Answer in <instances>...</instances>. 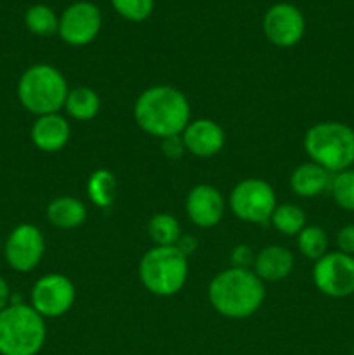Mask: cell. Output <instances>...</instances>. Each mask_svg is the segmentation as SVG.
I'll return each instance as SVG.
<instances>
[{"mask_svg": "<svg viewBox=\"0 0 354 355\" xmlns=\"http://www.w3.org/2000/svg\"><path fill=\"white\" fill-rule=\"evenodd\" d=\"M71 128L68 120L59 113L37 116L30 130L31 142L44 153H58L68 144Z\"/></svg>", "mask_w": 354, "mask_h": 355, "instance_id": "9a60e30c", "label": "cell"}, {"mask_svg": "<svg viewBox=\"0 0 354 355\" xmlns=\"http://www.w3.org/2000/svg\"><path fill=\"white\" fill-rule=\"evenodd\" d=\"M45 253V238L33 224H19L9 232L3 245L7 266L16 272L37 269Z\"/></svg>", "mask_w": 354, "mask_h": 355, "instance_id": "9c48e42d", "label": "cell"}, {"mask_svg": "<svg viewBox=\"0 0 354 355\" xmlns=\"http://www.w3.org/2000/svg\"><path fill=\"white\" fill-rule=\"evenodd\" d=\"M189 274L187 257L177 246H153L139 262V277L149 293L174 297L184 288Z\"/></svg>", "mask_w": 354, "mask_h": 355, "instance_id": "8992f818", "label": "cell"}, {"mask_svg": "<svg viewBox=\"0 0 354 355\" xmlns=\"http://www.w3.org/2000/svg\"><path fill=\"white\" fill-rule=\"evenodd\" d=\"M68 92L65 75L45 62L24 69L17 82V99L21 106L35 116L59 113L65 107Z\"/></svg>", "mask_w": 354, "mask_h": 355, "instance_id": "3957f363", "label": "cell"}, {"mask_svg": "<svg viewBox=\"0 0 354 355\" xmlns=\"http://www.w3.org/2000/svg\"><path fill=\"white\" fill-rule=\"evenodd\" d=\"M87 194L97 208L111 207L118 194L117 177L106 168L96 170L90 173L89 180H87Z\"/></svg>", "mask_w": 354, "mask_h": 355, "instance_id": "ffe728a7", "label": "cell"}, {"mask_svg": "<svg viewBox=\"0 0 354 355\" xmlns=\"http://www.w3.org/2000/svg\"><path fill=\"white\" fill-rule=\"evenodd\" d=\"M47 220L59 229H76L87 220V208L73 196L54 198L47 205Z\"/></svg>", "mask_w": 354, "mask_h": 355, "instance_id": "ac0fdd59", "label": "cell"}, {"mask_svg": "<svg viewBox=\"0 0 354 355\" xmlns=\"http://www.w3.org/2000/svg\"><path fill=\"white\" fill-rule=\"evenodd\" d=\"M134 118L146 134L167 139L183 134L191 121V104L176 87L155 85L137 97Z\"/></svg>", "mask_w": 354, "mask_h": 355, "instance_id": "6da1fadb", "label": "cell"}, {"mask_svg": "<svg viewBox=\"0 0 354 355\" xmlns=\"http://www.w3.org/2000/svg\"><path fill=\"white\" fill-rule=\"evenodd\" d=\"M231 259L233 262H235V267H239V269H250V266L253 267V262H255V255H253V252L250 250V246L245 245L236 246Z\"/></svg>", "mask_w": 354, "mask_h": 355, "instance_id": "f1b7e54d", "label": "cell"}, {"mask_svg": "<svg viewBox=\"0 0 354 355\" xmlns=\"http://www.w3.org/2000/svg\"><path fill=\"white\" fill-rule=\"evenodd\" d=\"M337 246L339 252L354 257V225H346L337 232Z\"/></svg>", "mask_w": 354, "mask_h": 355, "instance_id": "4316f807", "label": "cell"}, {"mask_svg": "<svg viewBox=\"0 0 354 355\" xmlns=\"http://www.w3.org/2000/svg\"><path fill=\"white\" fill-rule=\"evenodd\" d=\"M148 234L155 246H176L183 236L179 222L170 214L153 215L148 224Z\"/></svg>", "mask_w": 354, "mask_h": 355, "instance_id": "44dd1931", "label": "cell"}, {"mask_svg": "<svg viewBox=\"0 0 354 355\" xmlns=\"http://www.w3.org/2000/svg\"><path fill=\"white\" fill-rule=\"evenodd\" d=\"M304 149L312 163L330 173L354 166V128L342 121H319L304 135Z\"/></svg>", "mask_w": 354, "mask_h": 355, "instance_id": "5b68a950", "label": "cell"}, {"mask_svg": "<svg viewBox=\"0 0 354 355\" xmlns=\"http://www.w3.org/2000/svg\"><path fill=\"white\" fill-rule=\"evenodd\" d=\"M264 35L276 47H294L302 40L305 19L302 10L294 3L280 2L269 7L262 21Z\"/></svg>", "mask_w": 354, "mask_h": 355, "instance_id": "7c38bea8", "label": "cell"}, {"mask_svg": "<svg viewBox=\"0 0 354 355\" xmlns=\"http://www.w3.org/2000/svg\"><path fill=\"white\" fill-rule=\"evenodd\" d=\"M333 173L316 163L307 162L298 165L292 172L290 186L294 193L301 198H316L330 191Z\"/></svg>", "mask_w": 354, "mask_h": 355, "instance_id": "e0dca14e", "label": "cell"}, {"mask_svg": "<svg viewBox=\"0 0 354 355\" xmlns=\"http://www.w3.org/2000/svg\"><path fill=\"white\" fill-rule=\"evenodd\" d=\"M75 286L62 274H45L31 288L30 305L44 319L61 318L73 307Z\"/></svg>", "mask_w": 354, "mask_h": 355, "instance_id": "30bf717a", "label": "cell"}, {"mask_svg": "<svg viewBox=\"0 0 354 355\" xmlns=\"http://www.w3.org/2000/svg\"><path fill=\"white\" fill-rule=\"evenodd\" d=\"M65 110L69 116L78 121L94 120L101 111L99 94L90 87H76L68 92Z\"/></svg>", "mask_w": 354, "mask_h": 355, "instance_id": "d6986e66", "label": "cell"}, {"mask_svg": "<svg viewBox=\"0 0 354 355\" xmlns=\"http://www.w3.org/2000/svg\"><path fill=\"white\" fill-rule=\"evenodd\" d=\"M224 198L208 184L194 186L186 196V214L194 225L201 229H210L222 220L224 215Z\"/></svg>", "mask_w": 354, "mask_h": 355, "instance_id": "4fadbf2b", "label": "cell"}, {"mask_svg": "<svg viewBox=\"0 0 354 355\" xmlns=\"http://www.w3.org/2000/svg\"><path fill=\"white\" fill-rule=\"evenodd\" d=\"M115 10L127 21L141 23L151 16L155 0H111Z\"/></svg>", "mask_w": 354, "mask_h": 355, "instance_id": "484cf974", "label": "cell"}, {"mask_svg": "<svg viewBox=\"0 0 354 355\" xmlns=\"http://www.w3.org/2000/svg\"><path fill=\"white\" fill-rule=\"evenodd\" d=\"M294 266L295 260L290 250L281 245H269L255 255L253 272L259 276L260 281L276 283L287 279L294 270Z\"/></svg>", "mask_w": 354, "mask_h": 355, "instance_id": "2e32d148", "label": "cell"}, {"mask_svg": "<svg viewBox=\"0 0 354 355\" xmlns=\"http://www.w3.org/2000/svg\"><path fill=\"white\" fill-rule=\"evenodd\" d=\"M330 193H332L337 207L346 211H354V166L339 173H333Z\"/></svg>", "mask_w": 354, "mask_h": 355, "instance_id": "d4e9b609", "label": "cell"}, {"mask_svg": "<svg viewBox=\"0 0 354 355\" xmlns=\"http://www.w3.org/2000/svg\"><path fill=\"white\" fill-rule=\"evenodd\" d=\"M297 246L305 259L316 262L328 253V236L319 225H305L297 234Z\"/></svg>", "mask_w": 354, "mask_h": 355, "instance_id": "cb8c5ba5", "label": "cell"}, {"mask_svg": "<svg viewBox=\"0 0 354 355\" xmlns=\"http://www.w3.org/2000/svg\"><path fill=\"white\" fill-rule=\"evenodd\" d=\"M312 281L323 295L330 298H347L354 295V257L342 252H328L316 260Z\"/></svg>", "mask_w": 354, "mask_h": 355, "instance_id": "ba28073f", "label": "cell"}, {"mask_svg": "<svg viewBox=\"0 0 354 355\" xmlns=\"http://www.w3.org/2000/svg\"><path fill=\"white\" fill-rule=\"evenodd\" d=\"M45 340V319L31 305L12 302L0 312V355H38Z\"/></svg>", "mask_w": 354, "mask_h": 355, "instance_id": "277c9868", "label": "cell"}, {"mask_svg": "<svg viewBox=\"0 0 354 355\" xmlns=\"http://www.w3.org/2000/svg\"><path fill=\"white\" fill-rule=\"evenodd\" d=\"M176 246L180 250V252L184 253V255L187 257L189 253H193L194 250H196V239L189 238V236H180Z\"/></svg>", "mask_w": 354, "mask_h": 355, "instance_id": "4dcf8cb0", "label": "cell"}, {"mask_svg": "<svg viewBox=\"0 0 354 355\" xmlns=\"http://www.w3.org/2000/svg\"><path fill=\"white\" fill-rule=\"evenodd\" d=\"M162 141L163 155H167L169 158H180L186 153V146H184V141L180 135H172V137L162 139Z\"/></svg>", "mask_w": 354, "mask_h": 355, "instance_id": "83f0119b", "label": "cell"}, {"mask_svg": "<svg viewBox=\"0 0 354 355\" xmlns=\"http://www.w3.org/2000/svg\"><path fill=\"white\" fill-rule=\"evenodd\" d=\"M264 298V281H260L252 269H226L219 272L208 286L210 305L228 319L250 318L259 311Z\"/></svg>", "mask_w": 354, "mask_h": 355, "instance_id": "7a4b0ae2", "label": "cell"}, {"mask_svg": "<svg viewBox=\"0 0 354 355\" xmlns=\"http://www.w3.org/2000/svg\"><path fill=\"white\" fill-rule=\"evenodd\" d=\"M271 224L285 236H297L305 227V214L294 203L278 205L271 215Z\"/></svg>", "mask_w": 354, "mask_h": 355, "instance_id": "7402d4cb", "label": "cell"}, {"mask_svg": "<svg viewBox=\"0 0 354 355\" xmlns=\"http://www.w3.org/2000/svg\"><path fill=\"white\" fill-rule=\"evenodd\" d=\"M12 304V293H10V286L2 276H0V312L7 309Z\"/></svg>", "mask_w": 354, "mask_h": 355, "instance_id": "f546056e", "label": "cell"}, {"mask_svg": "<svg viewBox=\"0 0 354 355\" xmlns=\"http://www.w3.org/2000/svg\"><path fill=\"white\" fill-rule=\"evenodd\" d=\"M180 137L186 146V151L198 158H212L222 151L226 142L224 128L210 118L191 120Z\"/></svg>", "mask_w": 354, "mask_h": 355, "instance_id": "5bb4252c", "label": "cell"}, {"mask_svg": "<svg viewBox=\"0 0 354 355\" xmlns=\"http://www.w3.org/2000/svg\"><path fill=\"white\" fill-rule=\"evenodd\" d=\"M233 214L250 224H264L271 220L276 205V194L267 180L250 177L235 186L229 196Z\"/></svg>", "mask_w": 354, "mask_h": 355, "instance_id": "52a82bcc", "label": "cell"}, {"mask_svg": "<svg viewBox=\"0 0 354 355\" xmlns=\"http://www.w3.org/2000/svg\"><path fill=\"white\" fill-rule=\"evenodd\" d=\"M24 24L37 37H51V35L58 33L59 17L56 16V12L49 6L37 3V6H31L26 10Z\"/></svg>", "mask_w": 354, "mask_h": 355, "instance_id": "603a6c76", "label": "cell"}, {"mask_svg": "<svg viewBox=\"0 0 354 355\" xmlns=\"http://www.w3.org/2000/svg\"><path fill=\"white\" fill-rule=\"evenodd\" d=\"M353 355H354V345H353Z\"/></svg>", "mask_w": 354, "mask_h": 355, "instance_id": "1f68e13d", "label": "cell"}, {"mask_svg": "<svg viewBox=\"0 0 354 355\" xmlns=\"http://www.w3.org/2000/svg\"><path fill=\"white\" fill-rule=\"evenodd\" d=\"M103 26V16L97 6L89 0H80L66 7L59 16V37L73 47H83L96 40Z\"/></svg>", "mask_w": 354, "mask_h": 355, "instance_id": "8fae6325", "label": "cell"}]
</instances>
